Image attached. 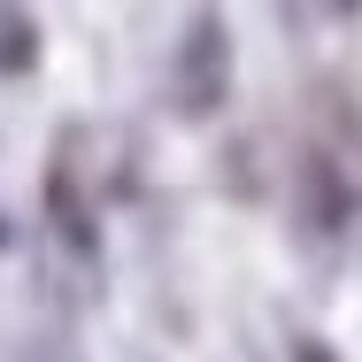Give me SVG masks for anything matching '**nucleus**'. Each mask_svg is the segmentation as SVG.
Here are the masks:
<instances>
[{
    "instance_id": "f257e3e1",
    "label": "nucleus",
    "mask_w": 362,
    "mask_h": 362,
    "mask_svg": "<svg viewBox=\"0 0 362 362\" xmlns=\"http://www.w3.org/2000/svg\"><path fill=\"white\" fill-rule=\"evenodd\" d=\"M177 100H185V116H209L223 100V23L216 16H201L193 39L177 47Z\"/></svg>"
},
{
    "instance_id": "f03ea898",
    "label": "nucleus",
    "mask_w": 362,
    "mask_h": 362,
    "mask_svg": "<svg viewBox=\"0 0 362 362\" xmlns=\"http://www.w3.org/2000/svg\"><path fill=\"white\" fill-rule=\"evenodd\" d=\"M31 62H39V23H31L16 0H0V70H8V77H23Z\"/></svg>"
},
{
    "instance_id": "7ed1b4c3",
    "label": "nucleus",
    "mask_w": 362,
    "mask_h": 362,
    "mask_svg": "<svg viewBox=\"0 0 362 362\" xmlns=\"http://www.w3.org/2000/svg\"><path fill=\"white\" fill-rule=\"evenodd\" d=\"M293 362H332V355H324V347H300V355H293Z\"/></svg>"
},
{
    "instance_id": "20e7f679",
    "label": "nucleus",
    "mask_w": 362,
    "mask_h": 362,
    "mask_svg": "<svg viewBox=\"0 0 362 362\" xmlns=\"http://www.w3.org/2000/svg\"><path fill=\"white\" fill-rule=\"evenodd\" d=\"M0 247H8V223H0Z\"/></svg>"
},
{
    "instance_id": "39448f33",
    "label": "nucleus",
    "mask_w": 362,
    "mask_h": 362,
    "mask_svg": "<svg viewBox=\"0 0 362 362\" xmlns=\"http://www.w3.org/2000/svg\"><path fill=\"white\" fill-rule=\"evenodd\" d=\"M339 8H355V0H339Z\"/></svg>"
}]
</instances>
